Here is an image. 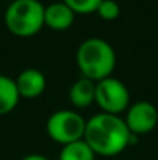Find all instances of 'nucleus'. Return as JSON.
I'll return each instance as SVG.
<instances>
[{
    "mask_svg": "<svg viewBox=\"0 0 158 160\" xmlns=\"http://www.w3.org/2000/svg\"><path fill=\"white\" fill-rule=\"evenodd\" d=\"M136 138L138 135L129 131L121 115L101 112L87 120L84 140L96 156H118L133 145Z\"/></svg>",
    "mask_w": 158,
    "mask_h": 160,
    "instance_id": "f257e3e1",
    "label": "nucleus"
},
{
    "mask_svg": "<svg viewBox=\"0 0 158 160\" xmlns=\"http://www.w3.org/2000/svg\"><path fill=\"white\" fill-rule=\"evenodd\" d=\"M76 64L82 76L98 82L112 76L116 64L113 47L103 38H89L76 50Z\"/></svg>",
    "mask_w": 158,
    "mask_h": 160,
    "instance_id": "f03ea898",
    "label": "nucleus"
},
{
    "mask_svg": "<svg viewBox=\"0 0 158 160\" xmlns=\"http://www.w3.org/2000/svg\"><path fill=\"white\" fill-rule=\"evenodd\" d=\"M5 27L17 38H31L45 27V6L39 0H12L3 16Z\"/></svg>",
    "mask_w": 158,
    "mask_h": 160,
    "instance_id": "7ed1b4c3",
    "label": "nucleus"
},
{
    "mask_svg": "<svg viewBox=\"0 0 158 160\" xmlns=\"http://www.w3.org/2000/svg\"><path fill=\"white\" fill-rule=\"evenodd\" d=\"M87 120L71 109H60L53 112L47 120L45 129L53 142L65 146L68 143L84 138Z\"/></svg>",
    "mask_w": 158,
    "mask_h": 160,
    "instance_id": "20e7f679",
    "label": "nucleus"
},
{
    "mask_svg": "<svg viewBox=\"0 0 158 160\" xmlns=\"http://www.w3.org/2000/svg\"><path fill=\"white\" fill-rule=\"evenodd\" d=\"M101 112L121 115L130 106V92L118 78L108 76L96 82V101Z\"/></svg>",
    "mask_w": 158,
    "mask_h": 160,
    "instance_id": "39448f33",
    "label": "nucleus"
},
{
    "mask_svg": "<svg viewBox=\"0 0 158 160\" xmlns=\"http://www.w3.org/2000/svg\"><path fill=\"white\" fill-rule=\"evenodd\" d=\"M124 121L132 134L138 137L149 134L158 126V109L151 101H135L126 110Z\"/></svg>",
    "mask_w": 158,
    "mask_h": 160,
    "instance_id": "423d86ee",
    "label": "nucleus"
},
{
    "mask_svg": "<svg viewBox=\"0 0 158 160\" xmlns=\"http://www.w3.org/2000/svg\"><path fill=\"white\" fill-rule=\"evenodd\" d=\"M20 98L33 100L41 97L47 89V76L37 68H25L14 79Z\"/></svg>",
    "mask_w": 158,
    "mask_h": 160,
    "instance_id": "0eeeda50",
    "label": "nucleus"
},
{
    "mask_svg": "<svg viewBox=\"0 0 158 160\" xmlns=\"http://www.w3.org/2000/svg\"><path fill=\"white\" fill-rule=\"evenodd\" d=\"M74 11L64 2L45 6V27L53 31H67L74 23Z\"/></svg>",
    "mask_w": 158,
    "mask_h": 160,
    "instance_id": "6e6552de",
    "label": "nucleus"
},
{
    "mask_svg": "<svg viewBox=\"0 0 158 160\" xmlns=\"http://www.w3.org/2000/svg\"><path fill=\"white\" fill-rule=\"evenodd\" d=\"M68 100L78 109L90 107L96 101V82L85 76H81L71 84L68 90Z\"/></svg>",
    "mask_w": 158,
    "mask_h": 160,
    "instance_id": "1a4fd4ad",
    "label": "nucleus"
},
{
    "mask_svg": "<svg viewBox=\"0 0 158 160\" xmlns=\"http://www.w3.org/2000/svg\"><path fill=\"white\" fill-rule=\"evenodd\" d=\"M20 101L16 81L6 75H0V117L11 113Z\"/></svg>",
    "mask_w": 158,
    "mask_h": 160,
    "instance_id": "9d476101",
    "label": "nucleus"
},
{
    "mask_svg": "<svg viewBox=\"0 0 158 160\" xmlns=\"http://www.w3.org/2000/svg\"><path fill=\"white\" fill-rule=\"evenodd\" d=\"M95 159H96V154L93 152V149L87 145V142L84 138L62 146L60 154H59V160H95Z\"/></svg>",
    "mask_w": 158,
    "mask_h": 160,
    "instance_id": "9b49d317",
    "label": "nucleus"
},
{
    "mask_svg": "<svg viewBox=\"0 0 158 160\" xmlns=\"http://www.w3.org/2000/svg\"><path fill=\"white\" fill-rule=\"evenodd\" d=\"M96 14L103 19V20H107V22H112L115 19L119 17L121 14V6L116 0H103L101 5L98 6L96 9Z\"/></svg>",
    "mask_w": 158,
    "mask_h": 160,
    "instance_id": "f8f14e48",
    "label": "nucleus"
},
{
    "mask_svg": "<svg viewBox=\"0 0 158 160\" xmlns=\"http://www.w3.org/2000/svg\"><path fill=\"white\" fill-rule=\"evenodd\" d=\"M62 2L67 3L74 11V14H92L96 12L103 0H62Z\"/></svg>",
    "mask_w": 158,
    "mask_h": 160,
    "instance_id": "ddd939ff",
    "label": "nucleus"
},
{
    "mask_svg": "<svg viewBox=\"0 0 158 160\" xmlns=\"http://www.w3.org/2000/svg\"><path fill=\"white\" fill-rule=\"evenodd\" d=\"M20 160H50V159H47V157L42 156V154H28V156L22 157Z\"/></svg>",
    "mask_w": 158,
    "mask_h": 160,
    "instance_id": "4468645a",
    "label": "nucleus"
}]
</instances>
